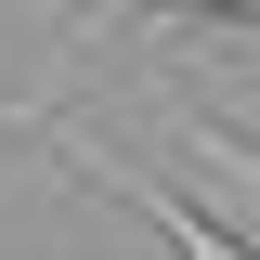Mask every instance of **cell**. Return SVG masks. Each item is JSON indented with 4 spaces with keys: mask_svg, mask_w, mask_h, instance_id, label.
I'll use <instances>...</instances> for the list:
<instances>
[{
    "mask_svg": "<svg viewBox=\"0 0 260 260\" xmlns=\"http://www.w3.org/2000/svg\"><path fill=\"white\" fill-rule=\"evenodd\" d=\"M182 13H260V0H182Z\"/></svg>",
    "mask_w": 260,
    "mask_h": 260,
    "instance_id": "cell-3",
    "label": "cell"
},
{
    "mask_svg": "<svg viewBox=\"0 0 260 260\" xmlns=\"http://www.w3.org/2000/svg\"><path fill=\"white\" fill-rule=\"evenodd\" d=\"M39 143H52V156L78 169V182H91V195H117L130 221H156V247H169V260H260V247H234V234L208 221V208H182V195H169V182H143V169H130L117 143H91V130H78V117H39Z\"/></svg>",
    "mask_w": 260,
    "mask_h": 260,
    "instance_id": "cell-1",
    "label": "cell"
},
{
    "mask_svg": "<svg viewBox=\"0 0 260 260\" xmlns=\"http://www.w3.org/2000/svg\"><path fill=\"white\" fill-rule=\"evenodd\" d=\"M182 143H195V156H208V169H221L234 195H260V143H234L221 117H182Z\"/></svg>",
    "mask_w": 260,
    "mask_h": 260,
    "instance_id": "cell-2",
    "label": "cell"
}]
</instances>
